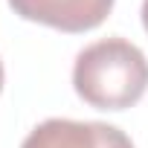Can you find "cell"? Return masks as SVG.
Returning <instances> with one entry per match:
<instances>
[{
    "label": "cell",
    "instance_id": "cell-4",
    "mask_svg": "<svg viewBox=\"0 0 148 148\" xmlns=\"http://www.w3.org/2000/svg\"><path fill=\"white\" fill-rule=\"evenodd\" d=\"M142 26L148 32V0H142Z\"/></svg>",
    "mask_w": 148,
    "mask_h": 148
},
{
    "label": "cell",
    "instance_id": "cell-2",
    "mask_svg": "<svg viewBox=\"0 0 148 148\" xmlns=\"http://www.w3.org/2000/svg\"><path fill=\"white\" fill-rule=\"evenodd\" d=\"M21 148H134L131 136L108 122L47 119L29 131Z\"/></svg>",
    "mask_w": 148,
    "mask_h": 148
},
{
    "label": "cell",
    "instance_id": "cell-3",
    "mask_svg": "<svg viewBox=\"0 0 148 148\" xmlns=\"http://www.w3.org/2000/svg\"><path fill=\"white\" fill-rule=\"evenodd\" d=\"M15 15L61 32H90L105 23L113 0H9Z\"/></svg>",
    "mask_w": 148,
    "mask_h": 148
},
{
    "label": "cell",
    "instance_id": "cell-1",
    "mask_svg": "<svg viewBox=\"0 0 148 148\" xmlns=\"http://www.w3.org/2000/svg\"><path fill=\"white\" fill-rule=\"evenodd\" d=\"M73 87L96 110L134 108L148 90V58L125 38H102L76 55Z\"/></svg>",
    "mask_w": 148,
    "mask_h": 148
},
{
    "label": "cell",
    "instance_id": "cell-5",
    "mask_svg": "<svg viewBox=\"0 0 148 148\" xmlns=\"http://www.w3.org/2000/svg\"><path fill=\"white\" fill-rule=\"evenodd\" d=\"M0 90H3V61H0Z\"/></svg>",
    "mask_w": 148,
    "mask_h": 148
}]
</instances>
